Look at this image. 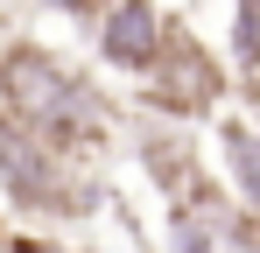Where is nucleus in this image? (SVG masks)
<instances>
[{
	"label": "nucleus",
	"mask_w": 260,
	"mask_h": 253,
	"mask_svg": "<svg viewBox=\"0 0 260 253\" xmlns=\"http://www.w3.org/2000/svg\"><path fill=\"white\" fill-rule=\"evenodd\" d=\"M0 91H7V113L21 126H36L49 148H63V155L106 134L99 99H91L56 56H43V49H7V56H0Z\"/></svg>",
	"instance_id": "nucleus-1"
},
{
	"label": "nucleus",
	"mask_w": 260,
	"mask_h": 253,
	"mask_svg": "<svg viewBox=\"0 0 260 253\" xmlns=\"http://www.w3.org/2000/svg\"><path fill=\"white\" fill-rule=\"evenodd\" d=\"M0 183L21 204H49V211H78L85 204V183L71 176V155L49 148L43 134L21 126L14 113H0Z\"/></svg>",
	"instance_id": "nucleus-2"
},
{
	"label": "nucleus",
	"mask_w": 260,
	"mask_h": 253,
	"mask_svg": "<svg viewBox=\"0 0 260 253\" xmlns=\"http://www.w3.org/2000/svg\"><path fill=\"white\" fill-rule=\"evenodd\" d=\"M155 106L162 113H183V120H197V113H211V99L225 91V78H218V64L197 49L190 36H169L162 49H155Z\"/></svg>",
	"instance_id": "nucleus-3"
},
{
	"label": "nucleus",
	"mask_w": 260,
	"mask_h": 253,
	"mask_svg": "<svg viewBox=\"0 0 260 253\" xmlns=\"http://www.w3.org/2000/svg\"><path fill=\"white\" fill-rule=\"evenodd\" d=\"M155 49H162L155 14H148L141 0H127V7L106 21V56H113V64H134V71H148V64H155Z\"/></svg>",
	"instance_id": "nucleus-4"
},
{
	"label": "nucleus",
	"mask_w": 260,
	"mask_h": 253,
	"mask_svg": "<svg viewBox=\"0 0 260 253\" xmlns=\"http://www.w3.org/2000/svg\"><path fill=\"white\" fill-rule=\"evenodd\" d=\"M176 253H211V239H204V225H183V239H176Z\"/></svg>",
	"instance_id": "nucleus-5"
}]
</instances>
